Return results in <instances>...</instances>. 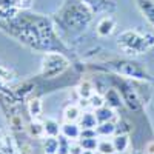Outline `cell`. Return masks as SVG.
<instances>
[{
  "label": "cell",
  "mask_w": 154,
  "mask_h": 154,
  "mask_svg": "<svg viewBox=\"0 0 154 154\" xmlns=\"http://www.w3.org/2000/svg\"><path fill=\"white\" fill-rule=\"evenodd\" d=\"M94 12L80 0H65L53 16V22L60 32H82L93 22Z\"/></svg>",
  "instance_id": "7a4b0ae2"
},
{
  "label": "cell",
  "mask_w": 154,
  "mask_h": 154,
  "mask_svg": "<svg viewBox=\"0 0 154 154\" xmlns=\"http://www.w3.org/2000/svg\"><path fill=\"white\" fill-rule=\"evenodd\" d=\"M131 154H143V151H140V149H134V151H131Z\"/></svg>",
  "instance_id": "1f68e13d"
},
{
  "label": "cell",
  "mask_w": 154,
  "mask_h": 154,
  "mask_svg": "<svg viewBox=\"0 0 154 154\" xmlns=\"http://www.w3.org/2000/svg\"><path fill=\"white\" fill-rule=\"evenodd\" d=\"M80 133H82V128L79 126V123L65 122L60 128V134L65 136L68 140H71V142H77V140L80 139Z\"/></svg>",
  "instance_id": "7c38bea8"
},
{
  "label": "cell",
  "mask_w": 154,
  "mask_h": 154,
  "mask_svg": "<svg viewBox=\"0 0 154 154\" xmlns=\"http://www.w3.org/2000/svg\"><path fill=\"white\" fill-rule=\"evenodd\" d=\"M82 154H94V151H89V149H83Z\"/></svg>",
  "instance_id": "d6a6232c"
},
{
  "label": "cell",
  "mask_w": 154,
  "mask_h": 154,
  "mask_svg": "<svg viewBox=\"0 0 154 154\" xmlns=\"http://www.w3.org/2000/svg\"><path fill=\"white\" fill-rule=\"evenodd\" d=\"M0 31L31 51L45 54L69 53V48L60 38L53 19L29 12L28 9H22L8 19H0Z\"/></svg>",
  "instance_id": "6da1fadb"
},
{
  "label": "cell",
  "mask_w": 154,
  "mask_h": 154,
  "mask_svg": "<svg viewBox=\"0 0 154 154\" xmlns=\"http://www.w3.org/2000/svg\"><path fill=\"white\" fill-rule=\"evenodd\" d=\"M77 94L79 99H91L93 94H96V86L91 79H82L79 86H77Z\"/></svg>",
  "instance_id": "5bb4252c"
},
{
  "label": "cell",
  "mask_w": 154,
  "mask_h": 154,
  "mask_svg": "<svg viewBox=\"0 0 154 154\" xmlns=\"http://www.w3.org/2000/svg\"><path fill=\"white\" fill-rule=\"evenodd\" d=\"M102 106H105V99H103V96L99 94V93L93 94L91 99H89V108H93V109L96 111V109H99V108H102Z\"/></svg>",
  "instance_id": "4316f807"
},
{
  "label": "cell",
  "mask_w": 154,
  "mask_h": 154,
  "mask_svg": "<svg viewBox=\"0 0 154 154\" xmlns=\"http://www.w3.org/2000/svg\"><path fill=\"white\" fill-rule=\"evenodd\" d=\"M116 29V19L109 14L103 16L99 22H97V26H96V32L99 37L105 38V37H109Z\"/></svg>",
  "instance_id": "ba28073f"
},
{
  "label": "cell",
  "mask_w": 154,
  "mask_h": 154,
  "mask_svg": "<svg viewBox=\"0 0 154 154\" xmlns=\"http://www.w3.org/2000/svg\"><path fill=\"white\" fill-rule=\"evenodd\" d=\"M117 45L126 56L145 54L154 48V34L139 29H125L117 37Z\"/></svg>",
  "instance_id": "5b68a950"
},
{
  "label": "cell",
  "mask_w": 154,
  "mask_h": 154,
  "mask_svg": "<svg viewBox=\"0 0 154 154\" xmlns=\"http://www.w3.org/2000/svg\"><path fill=\"white\" fill-rule=\"evenodd\" d=\"M26 133L29 134V137L32 139H43L45 137V128L43 123L38 122V120H29L26 125Z\"/></svg>",
  "instance_id": "e0dca14e"
},
{
  "label": "cell",
  "mask_w": 154,
  "mask_h": 154,
  "mask_svg": "<svg viewBox=\"0 0 154 154\" xmlns=\"http://www.w3.org/2000/svg\"><path fill=\"white\" fill-rule=\"evenodd\" d=\"M82 116V108L79 105H68L63 111V119L65 122H72V123H77Z\"/></svg>",
  "instance_id": "d6986e66"
},
{
  "label": "cell",
  "mask_w": 154,
  "mask_h": 154,
  "mask_svg": "<svg viewBox=\"0 0 154 154\" xmlns=\"http://www.w3.org/2000/svg\"><path fill=\"white\" fill-rule=\"evenodd\" d=\"M97 151L100 154H116V148L112 143V139H103V140H99V145H97Z\"/></svg>",
  "instance_id": "d4e9b609"
},
{
  "label": "cell",
  "mask_w": 154,
  "mask_h": 154,
  "mask_svg": "<svg viewBox=\"0 0 154 154\" xmlns=\"http://www.w3.org/2000/svg\"><path fill=\"white\" fill-rule=\"evenodd\" d=\"M93 137H99L96 130H82L80 139H93Z\"/></svg>",
  "instance_id": "f1b7e54d"
},
{
  "label": "cell",
  "mask_w": 154,
  "mask_h": 154,
  "mask_svg": "<svg viewBox=\"0 0 154 154\" xmlns=\"http://www.w3.org/2000/svg\"><path fill=\"white\" fill-rule=\"evenodd\" d=\"M96 112V117H97V122L99 123H105V122H112L114 119H116V112H114V109L112 108H109V106H102V108H99V109H96L94 111Z\"/></svg>",
  "instance_id": "7402d4cb"
},
{
  "label": "cell",
  "mask_w": 154,
  "mask_h": 154,
  "mask_svg": "<svg viewBox=\"0 0 154 154\" xmlns=\"http://www.w3.org/2000/svg\"><path fill=\"white\" fill-rule=\"evenodd\" d=\"M17 145L11 131L0 128V154H16Z\"/></svg>",
  "instance_id": "9c48e42d"
},
{
  "label": "cell",
  "mask_w": 154,
  "mask_h": 154,
  "mask_svg": "<svg viewBox=\"0 0 154 154\" xmlns=\"http://www.w3.org/2000/svg\"><path fill=\"white\" fill-rule=\"evenodd\" d=\"M69 148H71V140H68L65 136H59V151L57 154H69Z\"/></svg>",
  "instance_id": "83f0119b"
},
{
  "label": "cell",
  "mask_w": 154,
  "mask_h": 154,
  "mask_svg": "<svg viewBox=\"0 0 154 154\" xmlns=\"http://www.w3.org/2000/svg\"><path fill=\"white\" fill-rule=\"evenodd\" d=\"M80 2L91 8L94 14H109L117 9V3L114 0H80Z\"/></svg>",
  "instance_id": "52a82bcc"
},
{
  "label": "cell",
  "mask_w": 154,
  "mask_h": 154,
  "mask_svg": "<svg viewBox=\"0 0 154 154\" xmlns=\"http://www.w3.org/2000/svg\"><path fill=\"white\" fill-rule=\"evenodd\" d=\"M77 142L80 143V146H82L83 149L96 151V149H97V145H99V139H97V137H93V139H79Z\"/></svg>",
  "instance_id": "484cf974"
},
{
  "label": "cell",
  "mask_w": 154,
  "mask_h": 154,
  "mask_svg": "<svg viewBox=\"0 0 154 154\" xmlns=\"http://www.w3.org/2000/svg\"><path fill=\"white\" fill-rule=\"evenodd\" d=\"M143 154H154V140H151V142H148V143H146Z\"/></svg>",
  "instance_id": "4dcf8cb0"
},
{
  "label": "cell",
  "mask_w": 154,
  "mask_h": 154,
  "mask_svg": "<svg viewBox=\"0 0 154 154\" xmlns=\"http://www.w3.org/2000/svg\"><path fill=\"white\" fill-rule=\"evenodd\" d=\"M116 128H117V123L114 122H105V123H99L96 131L97 136L100 137H108V136H114L116 134Z\"/></svg>",
  "instance_id": "603a6c76"
},
{
  "label": "cell",
  "mask_w": 154,
  "mask_h": 154,
  "mask_svg": "<svg viewBox=\"0 0 154 154\" xmlns=\"http://www.w3.org/2000/svg\"><path fill=\"white\" fill-rule=\"evenodd\" d=\"M42 123H43V128H45V137H46V136H49V137H59V136H60V128H62V125H59L57 120L48 117V119H45Z\"/></svg>",
  "instance_id": "ac0fdd59"
},
{
  "label": "cell",
  "mask_w": 154,
  "mask_h": 154,
  "mask_svg": "<svg viewBox=\"0 0 154 154\" xmlns=\"http://www.w3.org/2000/svg\"><path fill=\"white\" fill-rule=\"evenodd\" d=\"M83 148L80 146L79 142H71V148H69V154H82Z\"/></svg>",
  "instance_id": "f546056e"
},
{
  "label": "cell",
  "mask_w": 154,
  "mask_h": 154,
  "mask_svg": "<svg viewBox=\"0 0 154 154\" xmlns=\"http://www.w3.org/2000/svg\"><path fill=\"white\" fill-rule=\"evenodd\" d=\"M103 99H105V105L112 109H119L123 105L122 96L114 86H108V89L103 93Z\"/></svg>",
  "instance_id": "8fae6325"
},
{
  "label": "cell",
  "mask_w": 154,
  "mask_h": 154,
  "mask_svg": "<svg viewBox=\"0 0 154 154\" xmlns=\"http://www.w3.org/2000/svg\"><path fill=\"white\" fill-rule=\"evenodd\" d=\"M12 72L3 66H0V93H5L8 89V85L12 82Z\"/></svg>",
  "instance_id": "cb8c5ba5"
},
{
  "label": "cell",
  "mask_w": 154,
  "mask_h": 154,
  "mask_svg": "<svg viewBox=\"0 0 154 154\" xmlns=\"http://www.w3.org/2000/svg\"><path fill=\"white\" fill-rule=\"evenodd\" d=\"M136 6L140 11L142 17L154 29V0H136Z\"/></svg>",
  "instance_id": "30bf717a"
},
{
  "label": "cell",
  "mask_w": 154,
  "mask_h": 154,
  "mask_svg": "<svg viewBox=\"0 0 154 154\" xmlns=\"http://www.w3.org/2000/svg\"><path fill=\"white\" fill-rule=\"evenodd\" d=\"M26 112L29 114V117L32 120H38V117H40L42 114V100L40 97H31L26 100Z\"/></svg>",
  "instance_id": "2e32d148"
},
{
  "label": "cell",
  "mask_w": 154,
  "mask_h": 154,
  "mask_svg": "<svg viewBox=\"0 0 154 154\" xmlns=\"http://www.w3.org/2000/svg\"><path fill=\"white\" fill-rule=\"evenodd\" d=\"M71 68V62L66 57V54L62 53H46L42 59L40 65V75L42 79L53 80L65 75L66 71Z\"/></svg>",
  "instance_id": "8992f818"
},
{
  "label": "cell",
  "mask_w": 154,
  "mask_h": 154,
  "mask_svg": "<svg viewBox=\"0 0 154 154\" xmlns=\"http://www.w3.org/2000/svg\"><path fill=\"white\" fill-rule=\"evenodd\" d=\"M77 123H79V126L82 130H96L97 125H99L96 112H93V111H83Z\"/></svg>",
  "instance_id": "4fadbf2b"
},
{
  "label": "cell",
  "mask_w": 154,
  "mask_h": 154,
  "mask_svg": "<svg viewBox=\"0 0 154 154\" xmlns=\"http://www.w3.org/2000/svg\"><path fill=\"white\" fill-rule=\"evenodd\" d=\"M112 143H114V148H116V152H125L128 148H130V136L128 134H116L112 137Z\"/></svg>",
  "instance_id": "ffe728a7"
},
{
  "label": "cell",
  "mask_w": 154,
  "mask_h": 154,
  "mask_svg": "<svg viewBox=\"0 0 154 154\" xmlns=\"http://www.w3.org/2000/svg\"><path fill=\"white\" fill-rule=\"evenodd\" d=\"M89 68H93L99 72H109V74H116L119 77H125V79H131V80H140V82L154 80L149 71L142 63L128 57H106L96 63H91Z\"/></svg>",
  "instance_id": "3957f363"
},
{
  "label": "cell",
  "mask_w": 154,
  "mask_h": 154,
  "mask_svg": "<svg viewBox=\"0 0 154 154\" xmlns=\"http://www.w3.org/2000/svg\"><path fill=\"white\" fill-rule=\"evenodd\" d=\"M105 74H106L109 86H114L120 93L123 105L128 109L133 111V112H137V111H140L143 108V105L146 103V100L149 97L143 96V93H140V89H137L140 80L125 79V77H119V75L109 74V72H105Z\"/></svg>",
  "instance_id": "277c9868"
},
{
  "label": "cell",
  "mask_w": 154,
  "mask_h": 154,
  "mask_svg": "<svg viewBox=\"0 0 154 154\" xmlns=\"http://www.w3.org/2000/svg\"><path fill=\"white\" fill-rule=\"evenodd\" d=\"M34 0H0V9H29Z\"/></svg>",
  "instance_id": "9a60e30c"
},
{
  "label": "cell",
  "mask_w": 154,
  "mask_h": 154,
  "mask_svg": "<svg viewBox=\"0 0 154 154\" xmlns=\"http://www.w3.org/2000/svg\"><path fill=\"white\" fill-rule=\"evenodd\" d=\"M42 151L45 154H57L59 151V137H43L42 139Z\"/></svg>",
  "instance_id": "44dd1931"
}]
</instances>
